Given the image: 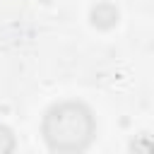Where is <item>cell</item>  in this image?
<instances>
[{"label": "cell", "mask_w": 154, "mask_h": 154, "mask_svg": "<svg viewBox=\"0 0 154 154\" xmlns=\"http://www.w3.org/2000/svg\"><path fill=\"white\" fill-rule=\"evenodd\" d=\"M46 140L53 149L72 152L91 140V118L82 106H60L46 118Z\"/></svg>", "instance_id": "6da1fadb"}]
</instances>
